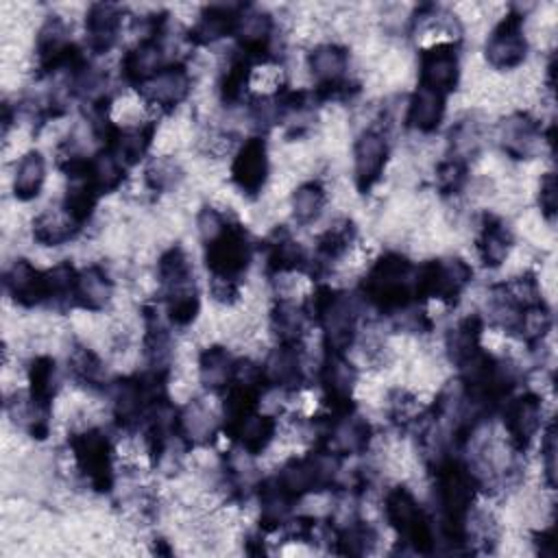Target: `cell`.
<instances>
[{"label":"cell","mask_w":558,"mask_h":558,"mask_svg":"<svg viewBox=\"0 0 558 558\" xmlns=\"http://www.w3.org/2000/svg\"><path fill=\"white\" fill-rule=\"evenodd\" d=\"M538 207H541V214L545 216V220L556 218V174L554 172H545L541 177Z\"/></svg>","instance_id":"cell-48"},{"label":"cell","mask_w":558,"mask_h":558,"mask_svg":"<svg viewBox=\"0 0 558 558\" xmlns=\"http://www.w3.org/2000/svg\"><path fill=\"white\" fill-rule=\"evenodd\" d=\"M499 144L501 150L512 157V159H530L536 155L541 140H543V131L536 118H532L530 113L517 111L512 116H508L501 124H499Z\"/></svg>","instance_id":"cell-19"},{"label":"cell","mask_w":558,"mask_h":558,"mask_svg":"<svg viewBox=\"0 0 558 558\" xmlns=\"http://www.w3.org/2000/svg\"><path fill=\"white\" fill-rule=\"evenodd\" d=\"M78 473L96 493L113 488V445L109 436L96 427L76 432L68 438Z\"/></svg>","instance_id":"cell-9"},{"label":"cell","mask_w":558,"mask_h":558,"mask_svg":"<svg viewBox=\"0 0 558 558\" xmlns=\"http://www.w3.org/2000/svg\"><path fill=\"white\" fill-rule=\"evenodd\" d=\"M46 181V157L39 150H28L15 166L13 196L17 201H33L39 196Z\"/></svg>","instance_id":"cell-35"},{"label":"cell","mask_w":558,"mask_h":558,"mask_svg":"<svg viewBox=\"0 0 558 558\" xmlns=\"http://www.w3.org/2000/svg\"><path fill=\"white\" fill-rule=\"evenodd\" d=\"M469 179V166L462 159L447 157L436 166V187L442 194H458Z\"/></svg>","instance_id":"cell-46"},{"label":"cell","mask_w":558,"mask_h":558,"mask_svg":"<svg viewBox=\"0 0 558 558\" xmlns=\"http://www.w3.org/2000/svg\"><path fill=\"white\" fill-rule=\"evenodd\" d=\"M484 331V323L477 314H471L466 318H462L456 327L449 329L447 333V353L449 360L458 366L460 362H464L469 355H473L477 349H482L480 338Z\"/></svg>","instance_id":"cell-38"},{"label":"cell","mask_w":558,"mask_h":558,"mask_svg":"<svg viewBox=\"0 0 558 558\" xmlns=\"http://www.w3.org/2000/svg\"><path fill=\"white\" fill-rule=\"evenodd\" d=\"M233 371H235V360L220 344L207 347L198 357L201 384L211 392L222 395L229 388L231 379H233Z\"/></svg>","instance_id":"cell-31"},{"label":"cell","mask_w":558,"mask_h":558,"mask_svg":"<svg viewBox=\"0 0 558 558\" xmlns=\"http://www.w3.org/2000/svg\"><path fill=\"white\" fill-rule=\"evenodd\" d=\"M122 9L111 2H94L85 15L87 48L94 54H107L120 37L122 28Z\"/></svg>","instance_id":"cell-22"},{"label":"cell","mask_w":558,"mask_h":558,"mask_svg":"<svg viewBox=\"0 0 558 558\" xmlns=\"http://www.w3.org/2000/svg\"><path fill=\"white\" fill-rule=\"evenodd\" d=\"M294 499L277 484V480H264L259 484V527L264 532H277L290 521Z\"/></svg>","instance_id":"cell-30"},{"label":"cell","mask_w":558,"mask_h":558,"mask_svg":"<svg viewBox=\"0 0 558 558\" xmlns=\"http://www.w3.org/2000/svg\"><path fill=\"white\" fill-rule=\"evenodd\" d=\"M268 172H270V163H268V148L266 142L262 137H248L235 153L233 161H231V181L233 185L255 198L266 181H268Z\"/></svg>","instance_id":"cell-17"},{"label":"cell","mask_w":558,"mask_h":558,"mask_svg":"<svg viewBox=\"0 0 558 558\" xmlns=\"http://www.w3.org/2000/svg\"><path fill=\"white\" fill-rule=\"evenodd\" d=\"M384 512L386 521L397 532L399 541H403L416 554L434 551L436 536L432 519L405 486H395L386 493Z\"/></svg>","instance_id":"cell-7"},{"label":"cell","mask_w":558,"mask_h":558,"mask_svg":"<svg viewBox=\"0 0 558 558\" xmlns=\"http://www.w3.org/2000/svg\"><path fill=\"white\" fill-rule=\"evenodd\" d=\"M473 268L460 257H434L423 262L414 275L416 301L434 299L456 305L464 288L471 283Z\"/></svg>","instance_id":"cell-8"},{"label":"cell","mask_w":558,"mask_h":558,"mask_svg":"<svg viewBox=\"0 0 558 558\" xmlns=\"http://www.w3.org/2000/svg\"><path fill=\"white\" fill-rule=\"evenodd\" d=\"M111 296H113V281L100 264H92L78 270L72 305L87 312H100L109 305Z\"/></svg>","instance_id":"cell-26"},{"label":"cell","mask_w":558,"mask_h":558,"mask_svg":"<svg viewBox=\"0 0 558 558\" xmlns=\"http://www.w3.org/2000/svg\"><path fill=\"white\" fill-rule=\"evenodd\" d=\"M177 440L185 447H201L209 445L218 432V421L214 418L211 408L203 403V399H194L177 410Z\"/></svg>","instance_id":"cell-24"},{"label":"cell","mask_w":558,"mask_h":558,"mask_svg":"<svg viewBox=\"0 0 558 558\" xmlns=\"http://www.w3.org/2000/svg\"><path fill=\"white\" fill-rule=\"evenodd\" d=\"M242 9L244 4H207L196 24L187 31V39L194 46H209L233 35Z\"/></svg>","instance_id":"cell-23"},{"label":"cell","mask_w":558,"mask_h":558,"mask_svg":"<svg viewBox=\"0 0 558 558\" xmlns=\"http://www.w3.org/2000/svg\"><path fill=\"white\" fill-rule=\"evenodd\" d=\"M307 316L323 329L327 351L347 353L357 331V307L347 292L318 286L303 305Z\"/></svg>","instance_id":"cell-5"},{"label":"cell","mask_w":558,"mask_h":558,"mask_svg":"<svg viewBox=\"0 0 558 558\" xmlns=\"http://www.w3.org/2000/svg\"><path fill=\"white\" fill-rule=\"evenodd\" d=\"M338 469H340V456L323 447H316L305 456L290 458L279 469L275 480L294 501H299L310 493H320L331 488L336 484Z\"/></svg>","instance_id":"cell-6"},{"label":"cell","mask_w":558,"mask_h":558,"mask_svg":"<svg viewBox=\"0 0 558 558\" xmlns=\"http://www.w3.org/2000/svg\"><path fill=\"white\" fill-rule=\"evenodd\" d=\"M98 198H100V194L96 192V187L87 181L85 174H81L76 179H70V185L61 201V209L81 229L92 218V214L98 205Z\"/></svg>","instance_id":"cell-37"},{"label":"cell","mask_w":558,"mask_h":558,"mask_svg":"<svg viewBox=\"0 0 558 558\" xmlns=\"http://www.w3.org/2000/svg\"><path fill=\"white\" fill-rule=\"evenodd\" d=\"M325 203H327V192H325L320 181L301 183L290 196L292 218L299 225H312L320 218V214L325 209Z\"/></svg>","instance_id":"cell-39"},{"label":"cell","mask_w":558,"mask_h":558,"mask_svg":"<svg viewBox=\"0 0 558 558\" xmlns=\"http://www.w3.org/2000/svg\"><path fill=\"white\" fill-rule=\"evenodd\" d=\"M414 275L416 266L405 255L388 251L366 270L360 283L362 299L381 314H401L416 301Z\"/></svg>","instance_id":"cell-3"},{"label":"cell","mask_w":558,"mask_h":558,"mask_svg":"<svg viewBox=\"0 0 558 558\" xmlns=\"http://www.w3.org/2000/svg\"><path fill=\"white\" fill-rule=\"evenodd\" d=\"M512 244H514V238L510 227L499 216L486 214L480 227L477 244H475L482 264L486 268H499L508 259Z\"/></svg>","instance_id":"cell-28"},{"label":"cell","mask_w":558,"mask_h":558,"mask_svg":"<svg viewBox=\"0 0 558 558\" xmlns=\"http://www.w3.org/2000/svg\"><path fill=\"white\" fill-rule=\"evenodd\" d=\"M253 74V59H248L242 52H235L227 65V70L220 76V98L227 105H233L242 100L248 81Z\"/></svg>","instance_id":"cell-41"},{"label":"cell","mask_w":558,"mask_h":558,"mask_svg":"<svg viewBox=\"0 0 558 558\" xmlns=\"http://www.w3.org/2000/svg\"><path fill=\"white\" fill-rule=\"evenodd\" d=\"M4 290L22 307L48 303L46 270L35 268L28 259H15L4 270Z\"/></svg>","instance_id":"cell-20"},{"label":"cell","mask_w":558,"mask_h":558,"mask_svg":"<svg viewBox=\"0 0 558 558\" xmlns=\"http://www.w3.org/2000/svg\"><path fill=\"white\" fill-rule=\"evenodd\" d=\"M83 174L96 187V192L102 196V194L116 192L122 185V181L126 177V166L109 148L102 146L96 155H92L87 159V170Z\"/></svg>","instance_id":"cell-33"},{"label":"cell","mask_w":558,"mask_h":558,"mask_svg":"<svg viewBox=\"0 0 558 558\" xmlns=\"http://www.w3.org/2000/svg\"><path fill=\"white\" fill-rule=\"evenodd\" d=\"M157 277L170 323L177 327L190 325L198 316L201 296L194 281V270L190 266V257L179 244L170 246L159 257Z\"/></svg>","instance_id":"cell-4"},{"label":"cell","mask_w":558,"mask_h":558,"mask_svg":"<svg viewBox=\"0 0 558 558\" xmlns=\"http://www.w3.org/2000/svg\"><path fill=\"white\" fill-rule=\"evenodd\" d=\"M28 399L50 412L52 408V399L57 392V362L50 355H37L31 360L28 364Z\"/></svg>","instance_id":"cell-32"},{"label":"cell","mask_w":558,"mask_h":558,"mask_svg":"<svg viewBox=\"0 0 558 558\" xmlns=\"http://www.w3.org/2000/svg\"><path fill=\"white\" fill-rule=\"evenodd\" d=\"M81 229L68 218V214L59 209H44L33 220V238L41 246H61L70 242Z\"/></svg>","instance_id":"cell-36"},{"label":"cell","mask_w":558,"mask_h":558,"mask_svg":"<svg viewBox=\"0 0 558 558\" xmlns=\"http://www.w3.org/2000/svg\"><path fill=\"white\" fill-rule=\"evenodd\" d=\"M307 68L316 81L314 98L329 100L349 96V52L338 44H318L307 54Z\"/></svg>","instance_id":"cell-10"},{"label":"cell","mask_w":558,"mask_h":558,"mask_svg":"<svg viewBox=\"0 0 558 558\" xmlns=\"http://www.w3.org/2000/svg\"><path fill=\"white\" fill-rule=\"evenodd\" d=\"M541 458H543V471H545V482L549 488L556 484V429L554 421L545 427L543 440H541Z\"/></svg>","instance_id":"cell-47"},{"label":"cell","mask_w":558,"mask_h":558,"mask_svg":"<svg viewBox=\"0 0 558 558\" xmlns=\"http://www.w3.org/2000/svg\"><path fill=\"white\" fill-rule=\"evenodd\" d=\"M501 416L510 447L523 453L543 429V401L536 392H523L512 399L508 397Z\"/></svg>","instance_id":"cell-13"},{"label":"cell","mask_w":558,"mask_h":558,"mask_svg":"<svg viewBox=\"0 0 558 558\" xmlns=\"http://www.w3.org/2000/svg\"><path fill=\"white\" fill-rule=\"evenodd\" d=\"M262 377L266 386L292 392L303 384V362H301V344L279 342L268 357L264 360Z\"/></svg>","instance_id":"cell-21"},{"label":"cell","mask_w":558,"mask_h":558,"mask_svg":"<svg viewBox=\"0 0 558 558\" xmlns=\"http://www.w3.org/2000/svg\"><path fill=\"white\" fill-rule=\"evenodd\" d=\"M183 179V170L174 157H155L144 168V183L153 192L174 190Z\"/></svg>","instance_id":"cell-44"},{"label":"cell","mask_w":558,"mask_h":558,"mask_svg":"<svg viewBox=\"0 0 558 558\" xmlns=\"http://www.w3.org/2000/svg\"><path fill=\"white\" fill-rule=\"evenodd\" d=\"M275 22L270 13L255 9L251 4H244L233 37L238 39V52L246 54L248 59H266L270 52Z\"/></svg>","instance_id":"cell-18"},{"label":"cell","mask_w":558,"mask_h":558,"mask_svg":"<svg viewBox=\"0 0 558 558\" xmlns=\"http://www.w3.org/2000/svg\"><path fill=\"white\" fill-rule=\"evenodd\" d=\"M375 541H377V532L368 523L357 521V519L333 530L336 551L344 554V556L368 554L373 549Z\"/></svg>","instance_id":"cell-42"},{"label":"cell","mask_w":558,"mask_h":558,"mask_svg":"<svg viewBox=\"0 0 558 558\" xmlns=\"http://www.w3.org/2000/svg\"><path fill=\"white\" fill-rule=\"evenodd\" d=\"M318 381L323 388V397L333 414L355 410L351 395H353V388L357 381V371L347 360L344 353L325 349L320 371H318Z\"/></svg>","instance_id":"cell-14"},{"label":"cell","mask_w":558,"mask_h":558,"mask_svg":"<svg viewBox=\"0 0 558 558\" xmlns=\"http://www.w3.org/2000/svg\"><path fill=\"white\" fill-rule=\"evenodd\" d=\"M480 142H482V133H480L477 122L462 120L449 133V146H451L449 157H456V159H462L469 163V157L477 153Z\"/></svg>","instance_id":"cell-45"},{"label":"cell","mask_w":558,"mask_h":558,"mask_svg":"<svg viewBox=\"0 0 558 558\" xmlns=\"http://www.w3.org/2000/svg\"><path fill=\"white\" fill-rule=\"evenodd\" d=\"M310 316L303 305H296L290 299H279L270 310V327L279 342L288 344H301L305 325Z\"/></svg>","instance_id":"cell-34"},{"label":"cell","mask_w":558,"mask_h":558,"mask_svg":"<svg viewBox=\"0 0 558 558\" xmlns=\"http://www.w3.org/2000/svg\"><path fill=\"white\" fill-rule=\"evenodd\" d=\"M527 39L523 33V13L510 9L490 31L484 44V57L495 70H514L525 61Z\"/></svg>","instance_id":"cell-11"},{"label":"cell","mask_w":558,"mask_h":558,"mask_svg":"<svg viewBox=\"0 0 558 558\" xmlns=\"http://www.w3.org/2000/svg\"><path fill=\"white\" fill-rule=\"evenodd\" d=\"M355 235H357V229H355V225L349 218H342V220L333 222L316 240V255H318V259H325V262L340 259L351 248Z\"/></svg>","instance_id":"cell-40"},{"label":"cell","mask_w":558,"mask_h":558,"mask_svg":"<svg viewBox=\"0 0 558 558\" xmlns=\"http://www.w3.org/2000/svg\"><path fill=\"white\" fill-rule=\"evenodd\" d=\"M246 456H259L268 449L277 434V418L270 414L253 412L225 432Z\"/></svg>","instance_id":"cell-27"},{"label":"cell","mask_w":558,"mask_h":558,"mask_svg":"<svg viewBox=\"0 0 558 558\" xmlns=\"http://www.w3.org/2000/svg\"><path fill=\"white\" fill-rule=\"evenodd\" d=\"M445 109H447V96L416 85V89L408 100L405 124L425 135L434 133L445 118Z\"/></svg>","instance_id":"cell-29"},{"label":"cell","mask_w":558,"mask_h":558,"mask_svg":"<svg viewBox=\"0 0 558 558\" xmlns=\"http://www.w3.org/2000/svg\"><path fill=\"white\" fill-rule=\"evenodd\" d=\"M388 140L377 129H366L353 144V179L357 192L366 194L379 183L388 163Z\"/></svg>","instance_id":"cell-16"},{"label":"cell","mask_w":558,"mask_h":558,"mask_svg":"<svg viewBox=\"0 0 558 558\" xmlns=\"http://www.w3.org/2000/svg\"><path fill=\"white\" fill-rule=\"evenodd\" d=\"M460 81L456 44L434 41L418 52V87L449 96Z\"/></svg>","instance_id":"cell-12"},{"label":"cell","mask_w":558,"mask_h":558,"mask_svg":"<svg viewBox=\"0 0 558 558\" xmlns=\"http://www.w3.org/2000/svg\"><path fill=\"white\" fill-rule=\"evenodd\" d=\"M192 87V76L185 63H166L150 78H146L137 89L140 98L146 105H153L161 111H172L181 105Z\"/></svg>","instance_id":"cell-15"},{"label":"cell","mask_w":558,"mask_h":558,"mask_svg":"<svg viewBox=\"0 0 558 558\" xmlns=\"http://www.w3.org/2000/svg\"><path fill=\"white\" fill-rule=\"evenodd\" d=\"M196 227L205 246V266L211 275V283L238 286V279L246 272L253 259L248 231L214 207H203L198 211Z\"/></svg>","instance_id":"cell-1"},{"label":"cell","mask_w":558,"mask_h":558,"mask_svg":"<svg viewBox=\"0 0 558 558\" xmlns=\"http://www.w3.org/2000/svg\"><path fill=\"white\" fill-rule=\"evenodd\" d=\"M310 266V257L301 242L292 238L286 227L275 229L266 240V270L270 275H283L303 270Z\"/></svg>","instance_id":"cell-25"},{"label":"cell","mask_w":558,"mask_h":558,"mask_svg":"<svg viewBox=\"0 0 558 558\" xmlns=\"http://www.w3.org/2000/svg\"><path fill=\"white\" fill-rule=\"evenodd\" d=\"M434 495L440 510V530L447 541L469 536V517L480 488L477 475L458 458H442L434 471Z\"/></svg>","instance_id":"cell-2"},{"label":"cell","mask_w":558,"mask_h":558,"mask_svg":"<svg viewBox=\"0 0 558 558\" xmlns=\"http://www.w3.org/2000/svg\"><path fill=\"white\" fill-rule=\"evenodd\" d=\"M68 364H70V371H72L76 381L85 384L87 388H102V384H105V366H102L100 357L92 349L76 347L70 353Z\"/></svg>","instance_id":"cell-43"}]
</instances>
